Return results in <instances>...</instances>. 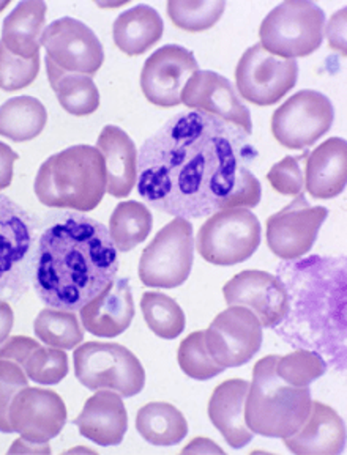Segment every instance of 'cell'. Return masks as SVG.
I'll list each match as a JSON object with an SVG mask.
<instances>
[{"mask_svg":"<svg viewBox=\"0 0 347 455\" xmlns=\"http://www.w3.org/2000/svg\"><path fill=\"white\" fill-rule=\"evenodd\" d=\"M246 132L199 111L179 112L138 153V193L150 207L185 220L254 208L262 188L251 171Z\"/></svg>","mask_w":347,"mask_h":455,"instance_id":"1","label":"cell"},{"mask_svg":"<svg viewBox=\"0 0 347 455\" xmlns=\"http://www.w3.org/2000/svg\"><path fill=\"white\" fill-rule=\"evenodd\" d=\"M109 230L89 216L63 213L44 228L35 252V291L59 311H79L117 277Z\"/></svg>","mask_w":347,"mask_h":455,"instance_id":"2","label":"cell"},{"mask_svg":"<svg viewBox=\"0 0 347 455\" xmlns=\"http://www.w3.org/2000/svg\"><path fill=\"white\" fill-rule=\"evenodd\" d=\"M277 277L287 291V312L273 326L294 348L326 356L338 372L346 371V260L310 256L286 260Z\"/></svg>","mask_w":347,"mask_h":455,"instance_id":"3","label":"cell"},{"mask_svg":"<svg viewBox=\"0 0 347 455\" xmlns=\"http://www.w3.org/2000/svg\"><path fill=\"white\" fill-rule=\"evenodd\" d=\"M34 189L46 207L92 212L106 194L103 155L91 145H75L56 153L38 169Z\"/></svg>","mask_w":347,"mask_h":455,"instance_id":"4","label":"cell"},{"mask_svg":"<svg viewBox=\"0 0 347 455\" xmlns=\"http://www.w3.org/2000/svg\"><path fill=\"white\" fill-rule=\"evenodd\" d=\"M278 356L259 359L245 400V422L253 434L287 438L306 421L311 410L310 387H295L277 375Z\"/></svg>","mask_w":347,"mask_h":455,"instance_id":"5","label":"cell"},{"mask_svg":"<svg viewBox=\"0 0 347 455\" xmlns=\"http://www.w3.org/2000/svg\"><path fill=\"white\" fill-rule=\"evenodd\" d=\"M38 221L0 193V299L20 301L32 283Z\"/></svg>","mask_w":347,"mask_h":455,"instance_id":"6","label":"cell"},{"mask_svg":"<svg viewBox=\"0 0 347 455\" xmlns=\"http://www.w3.org/2000/svg\"><path fill=\"white\" fill-rule=\"evenodd\" d=\"M326 14L312 2H283L265 16L259 38L265 51L283 59L311 56L322 44Z\"/></svg>","mask_w":347,"mask_h":455,"instance_id":"7","label":"cell"},{"mask_svg":"<svg viewBox=\"0 0 347 455\" xmlns=\"http://www.w3.org/2000/svg\"><path fill=\"white\" fill-rule=\"evenodd\" d=\"M75 375L91 391H114L120 397H134L146 385V372L126 347L109 342H85L73 355Z\"/></svg>","mask_w":347,"mask_h":455,"instance_id":"8","label":"cell"},{"mask_svg":"<svg viewBox=\"0 0 347 455\" xmlns=\"http://www.w3.org/2000/svg\"><path fill=\"white\" fill-rule=\"evenodd\" d=\"M206 262L232 267L248 260L261 244V222L248 208H230L208 216L196 236Z\"/></svg>","mask_w":347,"mask_h":455,"instance_id":"9","label":"cell"},{"mask_svg":"<svg viewBox=\"0 0 347 455\" xmlns=\"http://www.w3.org/2000/svg\"><path fill=\"white\" fill-rule=\"evenodd\" d=\"M193 260V224L185 218H174L142 251L139 279L146 287L153 289L181 287L190 277Z\"/></svg>","mask_w":347,"mask_h":455,"instance_id":"10","label":"cell"},{"mask_svg":"<svg viewBox=\"0 0 347 455\" xmlns=\"http://www.w3.org/2000/svg\"><path fill=\"white\" fill-rule=\"evenodd\" d=\"M334 104L316 90H300L271 116V132L279 144L291 150L311 147L330 132Z\"/></svg>","mask_w":347,"mask_h":455,"instance_id":"11","label":"cell"},{"mask_svg":"<svg viewBox=\"0 0 347 455\" xmlns=\"http://www.w3.org/2000/svg\"><path fill=\"white\" fill-rule=\"evenodd\" d=\"M299 63L273 56L261 43L246 49L237 63L236 84L240 97L256 106H271L295 87Z\"/></svg>","mask_w":347,"mask_h":455,"instance_id":"12","label":"cell"},{"mask_svg":"<svg viewBox=\"0 0 347 455\" xmlns=\"http://www.w3.org/2000/svg\"><path fill=\"white\" fill-rule=\"evenodd\" d=\"M206 345L224 369L243 366L261 350L262 324L250 309L230 306L208 326Z\"/></svg>","mask_w":347,"mask_h":455,"instance_id":"13","label":"cell"},{"mask_svg":"<svg viewBox=\"0 0 347 455\" xmlns=\"http://www.w3.org/2000/svg\"><path fill=\"white\" fill-rule=\"evenodd\" d=\"M42 46L49 60L67 73L92 77L103 67V44L91 28L75 18L65 16L44 28Z\"/></svg>","mask_w":347,"mask_h":455,"instance_id":"14","label":"cell"},{"mask_svg":"<svg viewBox=\"0 0 347 455\" xmlns=\"http://www.w3.org/2000/svg\"><path fill=\"white\" fill-rule=\"evenodd\" d=\"M328 210L311 207L305 194L300 193L281 212L267 220V244L283 260H297L311 251Z\"/></svg>","mask_w":347,"mask_h":455,"instance_id":"15","label":"cell"},{"mask_svg":"<svg viewBox=\"0 0 347 455\" xmlns=\"http://www.w3.org/2000/svg\"><path fill=\"white\" fill-rule=\"evenodd\" d=\"M199 71L195 54L179 44H166L147 59L141 73L144 97L160 108L181 104V93L188 79Z\"/></svg>","mask_w":347,"mask_h":455,"instance_id":"16","label":"cell"},{"mask_svg":"<svg viewBox=\"0 0 347 455\" xmlns=\"http://www.w3.org/2000/svg\"><path fill=\"white\" fill-rule=\"evenodd\" d=\"M8 419L12 430L28 442L46 443L63 430L67 407L59 394L42 387H24L16 394Z\"/></svg>","mask_w":347,"mask_h":455,"instance_id":"17","label":"cell"},{"mask_svg":"<svg viewBox=\"0 0 347 455\" xmlns=\"http://www.w3.org/2000/svg\"><path fill=\"white\" fill-rule=\"evenodd\" d=\"M181 103L191 109L222 118L250 136V109L242 103L230 79L215 71H196L182 90Z\"/></svg>","mask_w":347,"mask_h":455,"instance_id":"18","label":"cell"},{"mask_svg":"<svg viewBox=\"0 0 347 455\" xmlns=\"http://www.w3.org/2000/svg\"><path fill=\"white\" fill-rule=\"evenodd\" d=\"M222 295L230 306L250 309L265 328L277 326L289 306L283 283L259 269H246L236 275L222 287Z\"/></svg>","mask_w":347,"mask_h":455,"instance_id":"19","label":"cell"},{"mask_svg":"<svg viewBox=\"0 0 347 455\" xmlns=\"http://www.w3.org/2000/svg\"><path fill=\"white\" fill-rule=\"evenodd\" d=\"M81 311L84 330L97 338H117L125 332L134 317L132 287L126 277L116 279Z\"/></svg>","mask_w":347,"mask_h":455,"instance_id":"20","label":"cell"},{"mask_svg":"<svg viewBox=\"0 0 347 455\" xmlns=\"http://www.w3.org/2000/svg\"><path fill=\"white\" fill-rule=\"evenodd\" d=\"M285 440L286 448L297 455H336L346 448V426L334 408L311 402L302 427Z\"/></svg>","mask_w":347,"mask_h":455,"instance_id":"21","label":"cell"},{"mask_svg":"<svg viewBox=\"0 0 347 455\" xmlns=\"http://www.w3.org/2000/svg\"><path fill=\"white\" fill-rule=\"evenodd\" d=\"M79 434L100 446H117L128 430V413L124 400L114 391L100 389L85 402L75 419Z\"/></svg>","mask_w":347,"mask_h":455,"instance_id":"22","label":"cell"},{"mask_svg":"<svg viewBox=\"0 0 347 455\" xmlns=\"http://www.w3.org/2000/svg\"><path fill=\"white\" fill-rule=\"evenodd\" d=\"M106 164V193L124 199L138 180V148L122 128L106 124L97 140Z\"/></svg>","mask_w":347,"mask_h":455,"instance_id":"23","label":"cell"},{"mask_svg":"<svg viewBox=\"0 0 347 455\" xmlns=\"http://www.w3.org/2000/svg\"><path fill=\"white\" fill-rule=\"evenodd\" d=\"M250 383L246 379H230L215 387L208 400V418L230 448L240 449L253 440L245 422V400Z\"/></svg>","mask_w":347,"mask_h":455,"instance_id":"24","label":"cell"},{"mask_svg":"<svg viewBox=\"0 0 347 455\" xmlns=\"http://www.w3.org/2000/svg\"><path fill=\"white\" fill-rule=\"evenodd\" d=\"M347 144L330 138L306 156L305 187L314 199H334L346 189Z\"/></svg>","mask_w":347,"mask_h":455,"instance_id":"25","label":"cell"},{"mask_svg":"<svg viewBox=\"0 0 347 455\" xmlns=\"http://www.w3.org/2000/svg\"><path fill=\"white\" fill-rule=\"evenodd\" d=\"M46 12L44 2H20L4 21L0 42L21 59L40 56Z\"/></svg>","mask_w":347,"mask_h":455,"instance_id":"26","label":"cell"},{"mask_svg":"<svg viewBox=\"0 0 347 455\" xmlns=\"http://www.w3.org/2000/svg\"><path fill=\"white\" fill-rule=\"evenodd\" d=\"M165 24L150 5H136L118 14L112 26L114 43L126 56H141L160 42Z\"/></svg>","mask_w":347,"mask_h":455,"instance_id":"27","label":"cell"},{"mask_svg":"<svg viewBox=\"0 0 347 455\" xmlns=\"http://www.w3.org/2000/svg\"><path fill=\"white\" fill-rule=\"evenodd\" d=\"M44 63L49 84L65 111L77 117H85L97 111L100 108V92L91 76L67 73L59 68L56 63L51 62L48 57L44 59Z\"/></svg>","mask_w":347,"mask_h":455,"instance_id":"28","label":"cell"},{"mask_svg":"<svg viewBox=\"0 0 347 455\" xmlns=\"http://www.w3.org/2000/svg\"><path fill=\"white\" fill-rule=\"evenodd\" d=\"M136 428L153 446H175L187 436L188 422L171 403L152 402L139 410Z\"/></svg>","mask_w":347,"mask_h":455,"instance_id":"29","label":"cell"},{"mask_svg":"<svg viewBox=\"0 0 347 455\" xmlns=\"http://www.w3.org/2000/svg\"><path fill=\"white\" fill-rule=\"evenodd\" d=\"M46 124L48 112L36 98H12L0 106V136L13 142L38 138Z\"/></svg>","mask_w":347,"mask_h":455,"instance_id":"30","label":"cell"},{"mask_svg":"<svg viewBox=\"0 0 347 455\" xmlns=\"http://www.w3.org/2000/svg\"><path fill=\"white\" fill-rule=\"evenodd\" d=\"M153 228L150 210L136 200L120 202L109 220V235L118 252H130L146 242Z\"/></svg>","mask_w":347,"mask_h":455,"instance_id":"31","label":"cell"},{"mask_svg":"<svg viewBox=\"0 0 347 455\" xmlns=\"http://www.w3.org/2000/svg\"><path fill=\"white\" fill-rule=\"evenodd\" d=\"M34 330L40 342L61 350H73L84 340L83 328L77 315L52 307H46L38 314Z\"/></svg>","mask_w":347,"mask_h":455,"instance_id":"32","label":"cell"},{"mask_svg":"<svg viewBox=\"0 0 347 455\" xmlns=\"http://www.w3.org/2000/svg\"><path fill=\"white\" fill-rule=\"evenodd\" d=\"M141 309L147 326L158 338L173 339L185 330V314L175 299L160 291H146L141 299Z\"/></svg>","mask_w":347,"mask_h":455,"instance_id":"33","label":"cell"},{"mask_svg":"<svg viewBox=\"0 0 347 455\" xmlns=\"http://www.w3.org/2000/svg\"><path fill=\"white\" fill-rule=\"evenodd\" d=\"M226 10V2H188L171 0L167 2V14L174 26L185 32H204L220 21Z\"/></svg>","mask_w":347,"mask_h":455,"instance_id":"34","label":"cell"},{"mask_svg":"<svg viewBox=\"0 0 347 455\" xmlns=\"http://www.w3.org/2000/svg\"><path fill=\"white\" fill-rule=\"evenodd\" d=\"M328 364L319 353L305 348L285 356H278L277 375L287 385L295 387H310L312 381L320 379L327 372Z\"/></svg>","mask_w":347,"mask_h":455,"instance_id":"35","label":"cell"},{"mask_svg":"<svg viewBox=\"0 0 347 455\" xmlns=\"http://www.w3.org/2000/svg\"><path fill=\"white\" fill-rule=\"evenodd\" d=\"M177 359L182 371L187 373L190 379L206 381L224 372V367L220 366L208 353L206 332L196 331L188 334L181 342Z\"/></svg>","mask_w":347,"mask_h":455,"instance_id":"36","label":"cell"},{"mask_svg":"<svg viewBox=\"0 0 347 455\" xmlns=\"http://www.w3.org/2000/svg\"><path fill=\"white\" fill-rule=\"evenodd\" d=\"M69 356L65 350L54 347L35 348L24 363V372L28 379L38 385H59L69 375Z\"/></svg>","mask_w":347,"mask_h":455,"instance_id":"37","label":"cell"},{"mask_svg":"<svg viewBox=\"0 0 347 455\" xmlns=\"http://www.w3.org/2000/svg\"><path fill=\"white\" fill-rule=\"evenodd\" d=\"M40 73V56L21 59L0 42V90L16 92L28 87Z\"/></svg>","mask_w":347,"mask_h":455,"instance_id":"38","label":"cell"},{"mask_svg":"<svg viewBox=\"0 0 347 455\" xmlns=\"http://www.w3.org/2000/svg\"><path fill=\"white\" fill-rule=\"evenodd\" d=\"M28 387V375L20 364L8 359H0V432L13 434L8 411L16 394Z\"/></svg>","mask_w":347,"mask_h":455,"instance_id":"39","label":"cell"},{"mask_svg":"<svg viewBox=\"0 0 347 455\" xmlns=\"http://www.w3.org/2000/svg\"><path fill=\"white\" fill-rule=\"evenodd\" d=\"M308 153L310 152H305L300 156H286L271 167L267 173V180L277 193L283 196H299L300 193H303L305 177L302 172L300 161L306 159Z\"/></svg>","mask_w":347,"mask_h":455,"instance_id":"40","label":"cell"},{"mask_svg":"<svg viewBox=\"0 0 347 455\" xmlns=\"http://www.w3.org/2000/svg\"><path fill=\"white\" fill-rule=\"evenodd\" d=\"M40 345H42L40 342L28 338V336H13L0 345V359L13 361L22 367L26 359L30 356V353L34 352L35 348H38Z\"/></svg>","mask_w":347,"mask_h":455,"instance_id":"41","label":"cell"},{"mask_svg":"<svg viewBox=\"0 0 347 455\" xmlns=\"http://www.w3.org/2000/svg\"><path fill=\"white\" fill-rule=\"evenodd\" d=\"M346 7L341 8L330 18L328 26L324 28L328 46L343 57H346Z\"/></svg>","mask_w":347,"mask_h":455,"instance_id":"42","label":"cell"},{"mask_svg":"<svg viewBox=\"0 0 347 455\" xmlns=\"http://www.w3.org/2000/svg\"><path fill=\"white\" fill-rule=\"evenodd\" d=\"M20 155L12 150V147L0 142V191L7 189L14 175V163L18 161Z\"/></svg>","mask_w":347,"mask_h":455,"instance_id":"43","label":"cell"},{"mask_svg":"<svg viewBox=\"0 0 347 455\" xmlns=\"http://www.w3.org/2000/svg\"><path fill=\"white\" fill-rule=\"evenodd\" d=\"M10 454H51V446L46 443L28 442L26 438H18L8 449Z\"/></svg>","mask_w":347,"mask_h":455,"instance_id":"44","label":"cell"},{"mask_svg":"<svg viewBox=\"0 0 347 455\" xmlns=\"http://www.w3.org/2000/svg\"><path fill=\"white\" fill-rule=\"evenodd\" d=\"M182 454H224V451L212 440L198 436L187 448L182 449Z\"/></svg>","mask_w":347,"mask_h":455,"instance_id":"45","label":"cell"},{"mask_svg":"<svg viewBox=\"0 0 347 455\" xmlns=\"http://www.w3.org/2000/svg\"><path fill=\"white\" fill-rule=\"evenodd\" d=\"M14 314L12 306L5 299H0V344L7 340L13 330Z\"/></svg>","mask_w":347,"mask_h":455,"instance_id":"46","label":"cell"},{"mask_svg":"<svg viewBox=\"0 0 347 455\" xmlns=\"http://www.w3.org/2000/svg\"><path fill=\"white\" fill-rule=\"evenodd\" d=\"M69 452H95V451H92V449L87 448H77V449H71V451H69Z\"/></svg>","mask_w":347,"mask_h":455,"instance_id":"47","label":"cell"},{"mask_svg":"<svg viewBox=\"0 0 347 455\" xmlns=\"http://www.w3.org/2000/svg\"><path fill=\"white\" fill-rule=\"evenodd\" d=\"M8 7V2L7 0H5V2H0V12H2V10H5V8Z\"/></svg>","mask_w":347,"mask_h":455,"instance_id":"48","label":"cell"}]
</instances>
